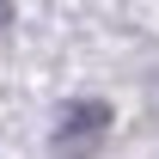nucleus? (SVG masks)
<instances>
[{
  "label": "nucleus",
  "instance_id": "f257e3e1",
  "mask_svg": "<svg viewBox=\"0 0 159 159\" xmlns=\"http://www.w3.org/2000/svg\"><path fill=\"white\" fill-rule=\"evenodd\" d=\"M104 122H110V104L104 98H80V104H67V110L55 116V141L61 147H67V141H92Z\"/></svg>",
  "mask_w": 159,
  "mask_h": 159
},
{
  "label": "nucleus",
  "instance_id": "f03ea898",
  "mask_svg": "<svg viewBox=\"0 0 159 159\" xmlns=\"http://www.w3.org/2000/svg\"><path fill=\"white\" fill-rule=\"evenodd\" d=\"M6 19H12V6H6V0H0V25H6Z\"/></svg>",
  "mask_w": 159,
  "mask_h": 159
}]
</instances>
